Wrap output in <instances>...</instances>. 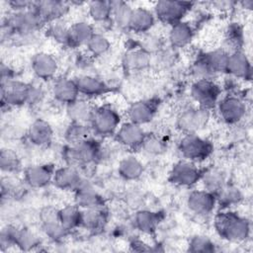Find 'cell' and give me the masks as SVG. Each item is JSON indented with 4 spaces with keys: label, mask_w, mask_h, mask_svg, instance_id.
I'll list each match as a JSON object with an SVG mask.
<instances>
[{
    "label": "cell",
    "mask_w": 253,
    "mask_h": 253,
    "mask_svg": "<svg viewBox=\"0 0 253 253\" xmlns=\"http://www.w3.org/2000/svg\"><path fill=\"white\" fill-rule=\"evenodd\" d=\"M213 225L221 238L231 242H242L250 234L249 221L229 211H223L215 214Z\"/></svg>",
    "instance_id": "obj_1"
},
{
    "label": "cell",
    "mask_w": 253,
    "mask_h": 253,
    "mask_svg": "<svg viewBox=\"0 0 253 253\" xmlns=\"http://www.w3.org/2000/svg\"><path fill=\"white\" fill-rule=\"evenodd\" d=\"M178 149L186 160L195 163L206 160L212 153L213 146L210 140L196 133H188L179 141Z\"/></svg>",
    "instance_id": "obj_2"
},
{
    "label": "cell",
    "mask_w": 253,
    "mask_h": 253,
    "mask_svg": "<svg viewBox=\"0 0 253 253\" xmlns=\"http://www.w3.org/2000/svg\"><path fill=\"white\" fill-rule=\"evenodd\" d=\"M121 117L119 113L110 106H101L95 108L90 121L92 132L97 135H111L116 133L120 126Z\"/></svg>",
    "instance_id": "obj_3"
},
{
    "label": "cell",
    "mask_w": 253,
    "mask_h": 253,
    "mask_svg": "<svg viewBox=\"0 0 253 253\" xmlns=\"http://www.w3.org/2000/svg\"><path fill=\"white\" fill-rule=\"evenodd\" d=\"M100 153V143L93 139L87 138L81 142L69 145L65 152V157L69 165H87L94 162Z\"/></svg>",
    "instance_id": "obj_4"
},
{
    "label": "cell",
    "mask_w": 253,
    "mask_h": 253,
    "mask_svg": "<svg viewBox=\"0 0 253 253\" xmlns=\"http://www.w3.org/2000/svg\"><path fill=\"white\" fill-rule=\"evenodd\" d=\"M31 87V84H27L19 80L9 79L1 81L2 105L17 107L29 103Z\"/></svg>",
    "instance_id": "obj_5"
},
{
    "label": "cell",
    "mask_w": 253,
    "mask_h": 253,
    "mask_svg": "<svg viewBox=\"0 0 253 253\" xmlns=\"http://www.w3.org/2000/svg\"><path fill=\"white\" fill-rule=\"evenodd\" d=\"M192 5V3L185 1H158L154 6V15L161 22L172 26L183 21Z\"/></svg>",
    "instance_id": "obj_6"
},
{
    "label": "cell",
    "mask_w": 253,
    "mask_h": 253,
    "mask_svg": "<svg viewBox=\"0 0 253 253\" xmlns=\"http://www.w3.org/2000/svg\"><path fill=\"white\" fill-rule=\"evenodd\" d=\"M221 93L220 87L211 79H198L191 87V95L200 107L210 110L215 105Z\"/></svg>",
    "instance_id": "obj_7"
},
{
    "label": "cell",
    "mask_w": 253,
    "mask_h": 253,
    "mask_svg": "<svg viewBox=\"0 0 253 253\" xmlns=\"http://www.w3.org/2000/svg\"><path fill=\"white\" fill-rule=\"evenodd\" d=\"M210 118L211 114L208 109L200 106L198 108H190L178 117L177 127L185 134L196 133L208 125Z\"/></svg>",
    "instance_id": "obj_8"
},
{
    "label": "cell",
    "mask_w": 253,
    "mask_h": 253,
    "mask_svg": "<svg viewBox=\"0 0 253 253\" xmlns=\"http://www.w3.org/2000/svg\"><path fill=\"white\" fill-rule=\"evenodd\" d=\"M42 24H43L42 20L33 7L24 11L14 12L7 20L8 28L12 32L21 35H26L34 32Z\"/></svg>",
    "instance_id": "obj_9"
},
{
    "label": "cell",
    "mask_w": 253,
    "mask_h": 253,
    "mask_svg": "<svg viewBox=\"0 0 253 253\" xmlns=\"http://www.w3.org/2000/svg\"><path fill=\"white\" fill-rule=\"evenodd\" d=\"M202 174L203 171L194 162L183 160L172 167L169 173V181L177 186L192 187L201 180Z\"/></svg>",
    "instance_id": "obj_10"
},
{
    "label": "cell",
    "mask_w": 253,
    "mask_h": 253,
    "mask_svg": "<svg viewBox=\"0 0 253 253\" xmlns=\"http://www.w3.org/2000/svg\"><path fill=\"white\" fill-rule=\"evenodd\" d=\"M217 109L222 121L229 125L237 124L246 114L245 102L235 95H228L222 98L218 103Z\"/></svg>",
    "instance_id": "obj_11"
},
{
    "label": "cell",
    "mask_w": 253,
    "mask_h": 253,
    "mask_svg": "<svg viewBox=\"0 0 253 253\" xmlns=\"http://www.w3.org/2000/svg\"><path fill=\"white\" fill-rule=\"evenodd\" d=\"M116 139L124 146L130 149L141 148L143 140L146 136L141 126L126 122L122 124L116 131Z\"/></svg>",
    "instance_id": "obj_12"
},
{
    "label": "cell",
    "mask_w": 253,
    "mask_h": 253,
    "mask_svg": "<svg viewBox=\"0 0 253 253\" xmlns=\"http://www.w3.org/2000/svg\"><path fill=\"white\" fill-rule=\"evenodd\" d=\"M216 203V196L205 189L191 192L187 199V206L190 211L200 215L211 213Z\"/></svg>",
    "instance_id": "obj_13"
},
{
    "label": "cell",
    "mask_w": 253,
    "mask_h": 253,
    "mask_svg": "<svg viewBox=\"0 0 253 253\" xmlns=\"http://www.w3.org/2000/svg\"><path fill=\"white\" fill-rule=\"evenodd\" d=\"M86 180L80 175L75 166L68 165L55 169L52 182L61 190L76 191L79 189Z\"/></svg>",
    "instance_id": "obj_14"
},
{
    "label": "cell",
    "mask_w": 253,
    "mask_h": 253,
    "mask_svg": "<svg viewBox=\"0 0 253 253\" xmlns=\"http://www.w3.org/2000/svg\"><path fill=\"white\" fill-rule=\"evenodd\" d=\"M32 7L39 14L43 23H51L54 21H58L67 13L69 9L67 3L55 0L33 2Z\"/></svg>",
    "instance_id": "obj_15"
},
{
    "label": "cell",
    "mask_w": 253,
    "mask_h": 253,
    "mask_svg": "<svg viewBox=\"0 0 253 253\" xmlns=\"http://www.w3.org/2000/svg\"><path fill=\"white\" fill-rule=\"evenodd\" d=\"M54 171L55 169L51 164L30 166L24 171V180L30 187L42 188L52 181Z\"/></svg>",
    "instance_id": "obj_16"
},
{
    "label": "cell",
    "mask_w": 253,
    "mask_h": 253,
    "mask_svg": "<svg viewBox=\"0 0 253 253\" xmlns=\"http://www.w3.org/2000/svg\"><path fill=\"white\" fill-rule=\"evenodd\" d=\"M158 103L153 100H141L132 103L127 110L128 121L139 126L149 123L157 110Z\"/></svg>",
    "instance_id": "obj_17"
},
{
    "label": "cell",
    "mask_w": 253,
    "mask_h": 253,
    "mask_svg": "<svg viewBox=\"0 0 253 253\" xmlns=\"http://www.w3.org/2000/svg\"><path fill=\"white\" fill-rule=\"evenodd\" d=\"M32 69L36 76L42 80L51 79L58 69L56 59L49 53L39 52L32 58Z\"/></svg>",
    "instance_id": "obj_18"
},
{
    "label": "cell",
    "mask_w": 253,
    "mask_h": 253,
    "mask_svg": "<svg viewBox=\"0 0 253 253\" xmlns=\"http://www.w3.org/2000/svg\"><path fill=\"white\" fill-rule=\"evenodd\" d=\"M226 72L237 78L250 80L252 77V66L247 55L241 50L230 52Z\"/></svg>",
    "instance_id": "obj_19"
},
{
    "label": "cell",
    "mask_w": 253,
    "mask_h": 253,
    "mask_svg": "<svg viewBox=\"0 0 253 253\" xmlns=\"http://www.w3.org/2000/svg\"><path fill=\"white\" fill-rule=\"evenodd\" d=\"M75 205L81 210L85 209H103L104 200L94 190L92 185L85 181L84 184L75 191Z\"/></svg>",
    "instance_id": "obj_20"
},
{
    "label": "cell",
    "mask_w": 253,
    "mask_h": 253,
    "mask_svg": "<svg viewBox=\"0 0 253 253\" xmlns=\"http://www.w3.org/2000/svg\"><path fill=\"white\" fill-rule=\"evenodd\" d=\"M27 136L31 143L37 146H46L52 140L53 130L46 121L38 119L30 126Z\"/></svg>",
    "instance_id": "obj_21"
},
{
    "label": "cell",
    "mask_w": 253,
    "mask_h": 253,
    "mask_svg": "<svg viewBox=\"0 0 253 253\" xmlns=\"http://www.w3.org/2000/svg\"><path fill=\"white\" fill-rule=\"evenodd\" d=\"M52 95L56 101L68 105L78 99L79 91L74 79L71 80L63 77L54 81L52 85Z\"/></svg>",
    "instance_id": "obj_22"
},
{
    "label": "cell",
    "mask_w": 253,
    "mask_h": 253,
    "mask_svg": "<svg viewBox=\"0 0 253 253\" xmlns=\"http://www.w3.org/2000/svg\"><path fill=\"white\" fill-rule=\"evenodd\" d=\"M74 81L79 94L86 97H98L108 91L107 84L102 79L92 75H80Z\"/></svg>",
    "instance_id": "obj_23"
},
{
    "label": "cell",
    "mask_w": 253,
    "mask_h": 253,
    "mask_svg": "<svg viewBox=\"0 0 253 253\" xmlns=\"http://www.w3.org/2000/svg\"><path fill=\"white\" fill-rule=\"evenodd\" d=\"M95 107L86 100H79L66 105V114L71 123L90 124Z\"/></svg>",
    "instance_id": "obj_24"
},
{
    "label": "cell",
    "mask_w": 253,
    "mask_h": 253,
    "mask_svg": "<svg viewBox=\"0 0 253 253\" xmlns=\"http://www.w3.org/2000/svg\"><path fill=\"white\" fill-rule=\"evenodd\" d=\"M155 24V15L150 10L142 7L133 9L128 29L135 33H146Z\"/></svg>",
    "instance_id": "obj_25"
},
{
    "label": "cell",
    "mask_w": 253,
    "mask_h": 253,
    "mask_svg": "<svg viewBox=\"0 0 253 253\" xmlns=\"http://www.w3.org/2000/svg\"><path fill=\"white\" fill-rule=\"evenodd\" d=\"M194 37L193 27L184 21L171 26L169 31V42L173 47H184L188 45Z\"/></svg>",
    "instance_id": "obj_26"
},
{
    "label": "cell",
    "mask_w": 253,
    "mask_h": 253,
    "mask_svg": "<svg viewBox=\"0 0 253 253\" xmlns=\"http://www.w3.org/2000/svg\"><path fill=\"white\" fill-rule=\"evenodd\" d=\"M162 218L163 215L161 214V212L141 210L134 214L133 221L135 227L138 230L150 234L155 231Z\"/></svg>",
    "instance_id": "obj_27"
},
{
    "label": "cell",
    "mask_w": 253,
    "mask_h": 253,
    "mask_svg": "<svg viewBox=\"0 0 253 253\" xmlns=\"http://www.w3.org/2000/svg\"><path fill=\"white\" fill-rule=\"evenodd\" d=\"M107 222V214L103 209L81 210L80 226L90 231H96L104 227Z\"/></svg>",
    "instance_id": "obj_28"
},
{
    "label": "cell",
    "mask_w": 253,
    "mask_h": 253,
    "mask_svg": "<svg viewBox=\"0 0 253 253\" xmlns=\"http://www.w3.org/2000/svg\"><path fill=\"white\" fill-rule=\"evenodd\" d=\"M94 34V30L90 24L83 21L76 22L69 27L68 46L77 47L82 44H87Z\"/></svg>",
    "instance_id": "obj_29"
},
{
    "label": "cell",
    "mask_w": 253,
    "mask_h": 253,
    "mask_svg": "<svg viewBox=\"0 0 253 253\" xmlns=\"http://www.w3.org/2000/svg\"><path fill=\"white\" fill-rule=\"evenodd\" d=\"M12 240L15 246H18L23 251H29L39 246L40 239L38 236L27 228H17L10 226Z\"/></svg>",
    "instance_id": "obj_30"
},
{
    "label": "cell",
    "mask_w": 253,
    "mask_h": 253,
    "mask_svg": "<svg viewBox=\"0 0 253 253\" xmlns=\"http://www.w3.org/2000/svg\"><path fill=\"white\" fill-rule=\"evenodd\" d=\"M119 174L125 180L132 181L138 179L143 173L142 163L133 156H127L122 159L118 168Z\"/></svg>",
    "instance_id": "obj_31"
},
{
    "label": "cell",
    "mask_w": 253,
    "mask_h": 253,
    "mask_svg": "<svg viewBox=\"0 0 253 253\" xmlns=\"http://www.w3.org/2000/svg\"><path fill=\"white\" fill-rule=\"evenodd\" d=\"M208 66L213 74L226 72L229 52L223 48H217L203 54Z\"/></svg>",
    "instance_id": "obj_32"
},
{
    "label": "cell",
    "mask_w": 253,
    "mask_h": 253,
    "mask_svg": "<svg viewBox=\"0 0 253 253\" xmlns=\"http://www.w3.org/2000/svg\"><path fill=\"white\" fill-rule=\"evenodd\" d=\"M205 190L217 196V194L225 186L224 174L217 169H208L202 174L201 178Z\"/></svg>",
    "instance_id": "obj_33"
},
{
    "label": "cell",
    "mask_w": 253,
    "mask_h": 253,
    "mask_svg": "<svg viewBox=\"0 0 253 253\" xmlns=\"http://www.w3.org/2000/svg\"><path fill=\"white\" fill-rule=\"evenodd\" d=\"M112 18L116 25L122 29H128L133 9L126 2L111 1Z\"/></svg>",
    "instance_id": "obj_34"
},
{
    "label": "cell",
    "mask_w": 253,
    "mask_h": 253,
    "mask_svg": "<svg viewBox=\"0 0 253 253\" xmlns=\"http://www.w3.org/2000/svg\"><path fill=\"white\" fill-rule=\"evenodd\" d=\"M151 63L150 54L144 50L132 49L126 53L124 65L129 70H140L146 68Z\"/></svg>",
    "instance_id": "obj_35"
},
{
    "label": "cell",
    "mask_w": 253,
    "mask_h": 253,
    "mask_svg": "<svg viewBox=\"0 0 253 253\" xmlns=\"http://www.w3.org/2000/svg\"><path fill=\"white\" fill-rule=\"evenodd\" d=\"M91 131L92 129L90 125L71 123L65 130L64 137L69 145H73L89 138Z\"/></svg>",
    "instance_id": "obj_36"
},
{
    "label": "cell",
    "mask_w": 253,
    "mask_h": 253,
    "mask_svg": "<svg viewBox=\"0 0 253 253\" xmlns=\"http://www.w3.org/2000/svg\"><path fill=\"white\" fill-rule=\"evenodd\" d=\"M59 220L62 225L69 231L80 226L81 209L74 206H66L59 210Z\"/></svg>",
    "instance_id": "obj_37"
},
{
    "label": "cell",
    "mask_w": 253,
    "mask_h": 253,
    "mask_svg": "<svg viewBox=\"0 0 253 253\" xmlns=\"http://www.w3.org/2000/svg\"><path fill=\"white\" fill-rule=\"evenodd\" d=\"M88 13L96 22H104L111 18L112 7L110 1H91L88 4Z\"/></svg>",
    "instance_id": "obj_38"
},
{
    "label": "cell",
    "mask_w": 253,
    "mask_h": 253,
    "mask_svg": "<svg viewBox=\"0 0 253 253\" xmlns=\"http://www.w3.org/2000/svg\"><path fill=\"white\" fill-rule=\"evenodd\" d=\"M46 35L60 44H69V27L59 23L58 21L51 22L46 29Z\"/></svg>",
    "instance_id": "obj_39"
},
{
    "label": "cell",
    "mask_w": 253,
    "mask_h": 253,
    "mask_svg": "<svg viewBox=\"0 0 253 253\" xmlns=\"http://www.w3.org/2000/svg\"><path fill=\"white\" fill-rule=\"evenodd\" d=\"M21 163L18 155L11 149L3 148L0 153V167L2 172L14 173L20 169Z\"/></svg>",
    "instance_id": "obj_40"
},
{
    "label": "cell",
    "mask_w": 253,
    "mask_h": 253,
    "mask_svg": "<svg viewBox=\"0 0 253 253\" xmlns=\"http://www.w3.org/2000/svg\"><path fill=\"white\" fill-rule=\"evenodd\" d=\"M242 200L241 192L233 186H224L216 196V202L223 207L238 204Z\"/></svg>",
    "instance_id": "obj_41"
},
{
    "label": "cell",
    "mask_w": 253,
    "mask_h": 253,
    "mask_svg": "<svg viewBox=\"0 0 253 253\" xmlns=\"http://www.w3.org/2000/svg\"><path fill=\"white\" fill-rule=\"evenodd\" d=\"M88 51L94 56H100L105 54L111 46V43L105 36L95 33L86 44Z\"/></svg>",
    "instance_id": "obj_42"
},
{
    "label": "cell",
    "mask_w": 253,
    "mask_h": 253,
    "mask_svg": "<svg viewBox=\"0 0 253 253\" xmlns=\"http://www.w3.org/2000/svg\"><path fill=\"white\" fill-rule=\"evenodd\" d=\"M188 250L193 253H208L215 251V246L207 236L197 235L190 240Z\"/></svg>",
    "instance_id": "obj_43"
},
{
    "label": "cell",
    "mask_w": 253,
    "mask_h": 253,
    "mask_svg": "<svg viewBox=\"0 0 253 253\" xmlns=\"http://www.w3.org/2000/svg\"><path fill=\"white\" fill-rule=\"evenodd\" d=\"M42 225V230L43 232L52 240L54 241H59L63 239L69 232L68 229H66L60 220L49 222V223H44Z\"/></svg>",
    "instance_id": "obj_44"
},
{
    "label": "cell",
    "mask_w": 253,
    "mask_h": 253,
    "mask_svg": "<svg viewBox=\"0 0 253 253\" xmlns=\"http://www.w3.org/2000/svg\"><path fill=\"white\" fill-rule=\"evenodd\" d=\"M193 74L198 79H211V77L214 75L210 67L208 66L203 54L199 55L197 59L195 60L193 67H192Z\"/></svg>",
    "instance_id": "obj_45"
},
{
    "label": "cell",
    "mask_w": 253,
    "mask_h": 253,
    "mask_svg": "<svg viewBox=\"0 0 253 253\" xmlns=\"http://www.w3.org/2000/svg\"><path fill=\"white\" fill-rule=\"evenodd\" d=\"M141 148H143L144 151H146L149 154H159L163 152L165 146L164 143L158 137L153 135H146L141 145Z\"/></svg>",
    "instance_id": "obj_46"
},
{
    "label": "cell",
    "mask_w": 253,
    "mask_h": 253,
    "mask_svg": "<svg viewBox=\"0 0 253 253\" xmlns=\"http://www.w3.org/2000/svg\"><path fill=\"white\" fill-rule=\"evenodd\" d=\"M226 40L228 42L235 47V51L240 50L239 46L242 43V31L238 25H231L227 32Z\"/></svg>",
    "instance_id": "obj_47"
},
{
    "label": "cell",
    "mask_w": 253,
    "mask_h": 253,
    "mask_svg": "<svg viewBox=\"0 0 253 253\" xmlns=\"http://www.w3.org/2000/svg\"><path fill=\"white\" fill-rule=\"evenodd\" d=\"M42 224L59 220V210L53 207H44L40 213Z\"/></svg>",
    "instance_id": "obj_48"
},
{
    "label": "cell",
    "mask_w": 253,
    "mask_h": 253,
    "mask_svg": "<svg viewBox=\"0 0 253 253\" xmlns=\"http://www.w3.org/2000/svg\"><path fill=\"white\" fill-rule=\"evenodd\" d=\"M8 4L12 7L14 12H18V11H24L31 8L33 2L23 1V0H13L8 2Z\"/></svg>",
    "instance_id": "obj_49"
},
{
    "label": "cell",
    "mask_w": 253,
    "mask_h": 253,
    "mask_svg": "<svg viewBox=\"0 0 253 253\" xmlns=\"http://www.w3.org/2000/svg\"><path fill=\"white\" fill-rule=\"evenodd\" d=\"M242 4L244 5V7L245 8H252V6H253V1H251V0H248V1H245V2H242Z\"/></svg>",
    "instance_id": "obj_50"
}]
</instances>
